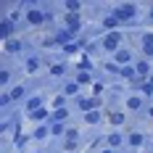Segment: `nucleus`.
Returning <instances> with one entry per match:
<instances>
[{"instance_id":"obj_1","label":"nucleus","mask_w":153,"mask_h":153,"mask_svg":"<svg viewBox=\"0 0 153 153\" xmlns=\"http://www.w3.org/2000/svg\"><path fill=\"white\" fill-rule=\"evenodd\" d=\"M119 40H122V34L119 32H111V34H106V40H103V48L106 50H119Z\"/></svg>"},{"instance_id":"obj_2","label":"nucleus","mask_w":153,"mask_h":153,"mask_svg":"<svg viewBox=\"0 0 153 153\" xmlns=\"http://www.w3.org/2000/svg\"><path fill=\"white\" fill-rule=\"evenodd\" d=\"M114 16H116L119 21H127V19H132V16H135V5H132V3H127V5H122Z\"/></svg>"},{"instance_id":"obj_3","label":"nucleus","mask_w":153,"mask_h":153,"mask_svg":"<svg viewBox=\"0 0 153 153\" xmlns=\"http://www.w3.org/2000/svg\"><path fill=\"white\" fill-rule=\"evenodd\" d=\"M27 21H29V24H34V27H37V24H42V21H45V16L40 13V11H34V8H32L29 13H27Z\"/></svg>"},{"instance_id":"obj_4","label":"nucleus","mask_w":153,"mask_h":153,"mask_svg":"<svg viewBox=\"0 0 153 153\" xmlns=\"http://www.w3.org/2000/svg\"><path fill=\"white\" fill-rule=\"evenodd\" d=\"M114 58H116V63H129V58H132V53H129V50H116V56H114Z\"/></svg>"},{"instance_id":"obj_5","label":"nucleus","mask_w":153,"mask_h":153,"mask_svg":"<svg viewBox=\"0 0 153 153\" xmlns=\"http://www.w3.org/2000/svg\"><path fill=\"white\" fill-rule=\"evenodd\" d=\"M95 106H98V100H95V98H90V100H82V103H79V108H82V111H87V114H90Z\"/></svg>"},{"instance_id":"obj_6","label":"nucleus","mask_w":153,"mask_h":153,"mask_svg":"<svg viewBox=\"0 0 153 153\" xmlns=\"http://www.w3.org/2000/svg\"><path fill=\"white\" fill-rule=\"evenodd\" d=\"M66 24H69V29H76V27H79V16L69 13V16H66Z\"/></svg>"},{"instance_id":"obj_7","label":"nucleus","mask_w":153,"mask_h":153,"mask_svg":"<svg viewBox=\"0 0 153 153\" xmlns=\"http://www.w3.org/2000/svg\"><path fill=\"white\" fill-rule=\"evenodd\" d=\"M116 24H122V21H119V19H116V16H108L106 21H103V27H106V29H114V27H116Z\"/></svg>"},{"instance_id":"obj_8","label":"nucleus","mask_w":153,"mask_h":153,"mask_svg":"<svg viewBox=\"0 0 153 153\" xmlns=\"http://www.w3.org/2000/svg\"><path fill=\"white\" fill-rule=\"evenodd\" d=\"M108 145H111V148H119V145H122V135H111V137H108Z\"/></svg>"},{"instance_id":"obj_9","label":"nucleus","mask_w":153,"mask_h":153,"mask_svg":"<svg viewBox=\"0 0 153 153\" xmlns=\"http://www.w3.org/2000/svg\"><path fill=\"white\" fill-rule=\"evenodd\" d=\"M127 108H132V111H137V108H140V98H137V95L127 100Z\"/></svg>"},{"instance_id":"obj_10","label":"nucleus","mask_w":153,"mask_h":153,"mask_svg":"<svg viewBox=\"0 0 153 153\" xmlns=\"http://www.w3.org/2000/svg\"><path fill=\"white\" fill-rule=\"evenodd\" d=\"M129 145H135V148L143 145V135H137V132H135V135H129Z\"/></svg>"},{"instance_id":"obj_11","label":"nucleus","mask_w":153,"mask_h":153,"mask_svg":"<svg viewBox=\"0 0 153 153\" xmlns=\"http://www.w3.org/2000/svg\"><path fill=\"white\" fill-rule=\"evenodd\" d=\"M0 34H3V37H8V34H11V21H3V27H0Z\"/></svg>"},{"instance_id":"obj_12","label":"nucleus","mask_w":153,"mask_h":153,"mask_svg":"<svg viewBox=\"0 0 153 153\" xmlns=\"http://www.w3.org/2000/svg\"><path fill=\"white\" fill-rule=\"evenodd\" d=\"M137 74H148V61L137 63Z\"/></svg>"},{"instance_id":"obj_13","label":"nucleus","mask_w":153,"mask_h":153,"mask_svg":"<svg viewBox=\"0 0 153 153\" xmlns=\"http://www.w3.org/2000/svg\"><path fill=\"white\" fill-rule=\"evenodd\" d=\"M37 106H40V98H32V100H29V111H32V114L37 111Z\"/></svg>"},{"instance_id":"obj_14","label":"nucleus","mask_w":153,"mask_h":153,"mask_svg":"<svg viewBox=\"0 0 153 153\" xmlns=\"http://www.w3.org/2000/svg\"><path fill=\"white\" fill-rule=\"evenodd\" d=\"M111 122H114V124H122L124 116H122V114H111Z\"/></svg>"},{"instance_id":"obj_15","label":"nucleus","mask_w":153,"mask_h":153,"mask_svg":"<svg viewBox=\"0 0 153 153\" xmlns=\"http://www.w3.org/2000/svg\"><path fill=\"white\" fill-rule=\"evenodd\" d=\"M21 95H24V87H16V90L11 92V100H13V98H21Z\"/></svg>"},{"instance_id":"obj_16","label":"nucleus","mask_w":153,"mask_h":153,"mask_svg":"<svg viewBox=\"0 0 153 153\" xmlns=\"http://www.w3.org/2000/svg\"><path fill=\"white\" fill-rule=\"evenodd\" d=\"M8 50H11V53H16V50H21V42H8Z\"/></svg>"},{"instance_id":"obj_17","label":"nucleus","mask_w":153,"mask_h":153,"mask_svg":"<svg viewBox=\"0 0 153 153\" xmlns=\"http://www.w3.org/2000/svg\"><path fill=\"white\" fill-rule=\"evenodd\" d=\"M27 69H29V71H37V58H32V61L27 63Z\"/></svg>"},{"instance_id":"obj_18","label":"nucleus","mask_w":153,"mask_h":153,"mask_svg":"<svg viewBox=\"0 0 153 153\" xmlns=\"http://www.w3.org/2000/svg\"><path fill=\"white\" fill-rule=\"evenodd\" d=\"M50 132H53V135H61V132H63V124H56V127H53Z\"/></svg>"},{"instance_id":"obj_19","label":"nucleus","mask_w":153,"mask_h":153,"mask_svg":"<svg viewBox=\"0 0 153 153\" xmlns=\"http://www.w3.org/2000/svg\"><path fill=\"white\" fill-rule=\"evenodd\" d=\"M87 122H90V124L98 122V114H95V111H90V114H87Z\"/></svg>"},{"instance_id":"obj_20","label":"nucleus","mask_w":153,"mask_h":153,"mask_svg":"<svg viewBox=\"0 0 153 153\" xmlns=\"http://www.w3.org/2000/svg\"><path fill=\"white\" fill-rule=\"evenodd\" d=\"M151 21H153V11H151Z\"/></svg>"},{"instance_id":"obj_21","label":"nucleus","mask_w":153,"mask_h":153,"mask_svg":"<svg viewBox=\"0 0 153 153\" xmlns=\"http://www.w3.org/2000/svg\"><path fill=\"white\" fill-rule=\"evenodd\" d=\"M151 116H153V108H151Z\"/></svg>"},{"instance_id":"obj_22","label":"nucleus","mask_w":153,"mask_h":153,"mask_svg":"<svg viewBox=\"0 0 153 153\" xmlns=\"http://www.w3.org/2000/svg\"><path fill=\"white\" fill-rule=\"evenodd\" d=\"M103 153H111V151H103Z\"/></svg>"}]
</instances>
